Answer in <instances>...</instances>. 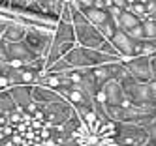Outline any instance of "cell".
<instances>
[{
  "instance_id": "6da1fadb",
  "label": "cell",
  "mask_w": 156,
  "mask_h": 146,
  "mask_svg": "<svg viewBox=\"0 0 156 146\" xmlns=\"http://www.w3.org/2000/svg\"><path fill=\"white\" fill-rule=\"evenodd\" d=\"M149 131L136 122H115V133L109 139L113 146H145L149 141Z\"/></svg>"
},
{
  "instance_id": "9c48e42d",
  "label": "cell",
  "mask_w": 156,
  "mask_h": 146,
  "mask_svg": "<svg viewBox=\"0 0 156 146\" xmlns=\"http://www.w3.org/2000/svg\"><path fill=\"white\" fill-rule=\"evenodd\" d=\"M32 99L38 103H55V101H62L64 96L55 88L43 84H32Z\"/></svg>"
},
{
  "instance_id": "7a4b0ae2",
  "label": "cell",
  "mask_w": 156,
  "mask_h": 146,
  "mask_svg": "<svg viewBox=\"0 0 156 146\" xmlns=\"http://www.w3.org/2000/svg\"><path fill=\"white\" fill-rule=\"evenodd\" d=\"M72 22H73L77 45L88 47V49H100V47H102V43L105 41V38L100 34V30L92 25V22L85 17L83 11H77V13L73 15Z\"/></svg>"
},
{
  "instance_id": "44dd1931",
  "label": "cell",
  "mask_w": 156,
  "mask_h": 146,
  "mask_svg": "<svg viewBox=\"0 0 156 146\" xmlns=\"http://www.w3.org/2000/svg\"><path fill=\"white\" fill-rule=\"evenodd\" d=\"M0 146H21V144L12 137V139H8V141H4V142H0Z\"/></svg>"
},
{
  "instance_id": "ba28073f",
  "label": "cell",
  "mask_w": 156,
  "mask_h": 146,
  "mask_svg": "<svg viewBox=\"0 0 156 146\" xmlns=\"http://www.w3.org/2000/svg\"><path fill=\"white\" fill-rule=\"evenodd\" d=\"M109 41L113 43V47L119 51V54L122 56V60L130 58V56L133 54V41H136V39H132L124 30L117 28V32L113 34V36H111V39H109Z\"/></svg>"
},
{
  "instance_id": "2e32d148",
  "label": "cell",
  "mask_w": 156,
  "mask_h": 146,
  "mask_svg": "<svg viewBox=\"0 0 156 146\" xmlns=\"http://www.w3.org/2000/svg\"><path fill=\"white\" fill-rule=\"evenodd\" d=\"M143 38L145 39H156V17H147L141 21Z\"/></svg>"
},
{
  "instance_id": "52a82bcc",
  "label": "cell",
  "mask_w": 156,
  "mask_h": 146,
  "mask_svg": "<svg viewBox=\"0 0 156 146\" xmlns=\"http://www.w3.org/2000/svg\"><path fill=\"white\" fill-rule=\"evenodd\" d=\"M132 77L139 83L152 81V70H151V58L149 56H130L124 60Z\"/></svg>"
},
{
  "instance_id": "4fadbf2b",
  "label": "cell",
  "mask_w": 156,
  "mask_h": 146,
  "mask_svg": "<svg viewBox=\"0 0 156 146\" xmlns=\"http://www.w3.org/2000/svg\"><path fill=\"white\" fill-rule=\"evenodd\" d=\"M141 22V19L133 13V11H130L128 8L126 9H122L120 11V15L117 17V21H115V25H117V28H120V30H124V32H128L130 28H133V26H137Z\"/></svg>"
},
{
  "instance_id": "d6986e66",
  "label": "cell",
  "mask_w": 156,
  "mask_h": 146,
  "mask_svg": "<svg viewBox=\"0 0 156 146\" xmlns=\"http://www.w3.org/2000/svg\"><path fill=\"white\" fill-rule=\"evenodd\" d=\"M8 126H12V124H9L8 112H2V110H0V129H2V127H8Z\"/></svg>"
},
{
  "instance_id": "ffe728a7",
  "label": "cell",
  "mask_w": 156,
  "mask_h": 146,
  "mask_svg": "<svg viewBox=\"0 0 156 146\" xmlns=\"http://www.w3.org/2000/svg\"><path fill=\"white\" fill-rule=\"evenodd\" d=\"M151 58V70H152V79H156V51L149 56Z\"/></svg>"
},
{
  "instance_id": "7402d4cb",
  "label": "cell",
  "mask_w": 156,
  "mask_h": 146,
  "mask_svg": "<svg viewBox=\"0 0 156 146\" xmlns=\"http://www.w3.org/2000/svg\"><path fill=\"white\" fill-rule=\"evenodd\" d=\"M55 146H60V144H55Z\"/></svg>"
},
{
  "instance_id": "ac0fdd59",
  "label": "cell",
  "mask_w": 156,
  "mask_h": 146,
  "mask_svg": "<svg viewBox=\"0 0 156 146\" xmlns=\"http://www.w3.org/2000/svg\"><path fill=\"white\" fill-rule=\"evenodd\" d=\"M77 4L81 6V9H88V8H94V6H104L102 0H77Z\"/></svg>"
},
{
  "instance_id": "603a6c76",
  "label": "cell",
  "mask_w": 156,
  "mask_h": 146,
  "mask_svg": "<svg viewBox=\"0 0 156 146\" xmlns=\"http://www.w3.org/2000/svg\"><path fill=\"white\" fill-rule=\"evenodd\" d=\"M128 2H132V0H128Z\"/></svg>"
},
{
  "instance_id": "277c9868",
  "label": "cell",
  "mask_w": 156,
  "mask_h": 146,
  "mask_svg": "<svg viewBox=\"0 0 156 146\" xmlns=\"http://www.w3.org/2000/svg\"><path fill=\"white\" fill-rule=\"evenodd\" d=\"M124 94L128 97V101L136 107H143V109H156L154 101L151 97V90H149V83H139L133 81L130 84L124 86Z\"/></svg>"
},
{
  "instance_id": "e0dca14e",
  "label": "cell",
  "mask_w": 156,
  "mask_h": 146,
  "mask_svg": "<svg viewBox=\"0 0 156 146\" xmlns=\"http://www.w3.org/2000/svg\"><path fill=\"white\" fill-rule=\"evenodd\" d=\"M98 30H100V34L105 38V39H111V36L117 32V25H115V21L111 19V21H107V22H104V25H100V26H96Z\"/></svg>"
},
{
  "instance_id": "cb8c5ba5",
  "label": "cell",
  "mask_w": 156,
  "mask_h": 146,
  "mask_svg": "<svg viewBox=\"0 0 156 146\" xmlns=\"http://www.w3.org/2000/svg\"><path fill=\"white\" fill-rule=\"evenodd\" d=\"M102 2H105V0H102Z\"/></svg>"
},
{
  "instance_id": "8992f818",
  "label": "cell",
  "mask_w": 156,
  "mask_h": 146,
  "mask_svg": "<svg viewBox=\"0 0 156 146\" xmlns=\"http://www.w3.org/2000/svg\"><path fill=\"white\" fill-rule=\"evenodd\" d=\"M6 53H8V62L12 66H23V64H28L34 58H38V54L34 51H30L25 41L6 43Z\"/></svg>"
},
{
  "instance_id": "9a60e30c",
  "label": "cell",
  "mask_w": 156,
  "mask_h": 146,
  "mask_svg": "<svg viewBox=\"0 0 156 146\" xmlns=\"http://www.w3.org/2000/svg\"><path fill=\"white\" fill-rule=\"evenodd\" d=\"M15 109H19V107H17V103L13 101L12 94H9V88L0 90V110H2V112H12Z\"/></svg>"
},
{
  "instance_id": "5b68a950",
  "label": "cell",
  "mask_w": 156,
  "mask_h": 146,
  "mask_svg": "<svg viewBox=\"0 0 156 146\" xmlns=\"http://www.w3.org/2000/svg\"><path fill=\"white\" fill-rule=\"evenodd\" d=\"M53 39V32L51 30H43V28H27L25 34V43L28 45L30 51H34L38 56H43L45 51L49 49Z\"/></svg>"
},
{
  "instance_id": "3957f363",
  "label": "cell",
  "mask_w": 156,
  "mask_h": 146,
  "mask_svg": "<svg viewBox=\"0 0 156 146\" xmlns=\"http://www.w3.org/2000/svg\"><path fill=\"white\" fill-rule=\"evenodd\" d=\"M94 99L104 101V103H109V105H126V103H130L126 94H124V86H122L117 79L105 81L100 86V92L96 94Z\"/></svg>"
},
{
  "instance_id": "8fae6325",
  "label": "cell",
  "mask_w": 156,
  "mask_h": 146,
  "mask_svg": "<svg viewBox=\"0 0 156 146\" xmlns=\"http://www.w3.org/2000/svg\"><path fill=\"white\" fill-rule=\"evenodd\" d=\"M25 34H27V26L23 25V22H12L6 32L0 36V41H4V43H17V41H23L25 39Z\"/></svg>"
},
{
  "instance_id": "30bf717a",
  "label": "cell",
  "mask_w": 156,
  "mask_h": 146,
  "mask_svg": "<svg viewBox=\"0 0 156 146\" xmlns=\"http://www.w3.org/2000/svg\"><path fill=\"white\" fill-rule=\"evenodd\" d=\"M9 94L19 109H25L32 101V84H12L9 86Z\"/></svg>"
},
{
  "instance_id": "7c38bea8",
  "label": "cell",
  "mask_w": 156,
  "mask_h": 146,
  "mask_svg": "<svg viewBox=\"0 0 156 146\" xmlns=\"http://www.w3.org/2000/svg\"><path fill=\"white\" fill-rule=\"evenodd\" d=\"M85 17L92 22L94 26H100V25H104V22L111 21V15H109V9L105 6H94V8H88L83 11Z\"/></svg>"
},
{
  "instance_id": "5bb4252c",
  "label": "cell",
  "mask_w": 156,
  "mask_h": 146,
  "mask_svg": "<svg viewBox=\"0 0 156 146\" xmlns=\"http://www.w3.org/2000/svg\"><path fill=\"white\" fill-rule=\"evenodd\" d=\"M156 51L154 39H136L133 41V54L132 56H151Z\"/></svg>"
}]
</instances>
